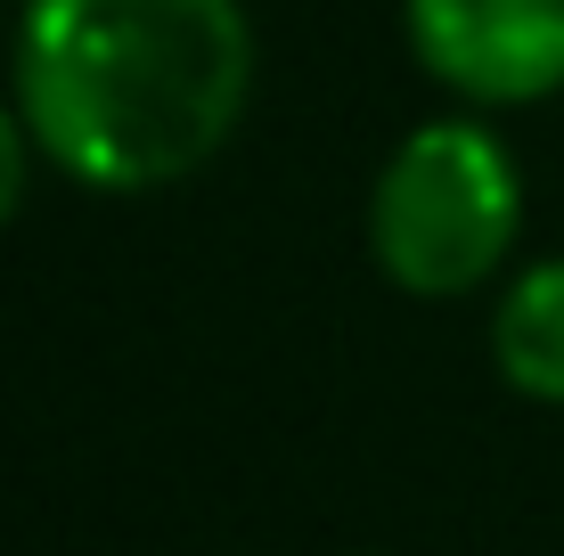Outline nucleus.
Segmentation results:
<instances>
[{
    "label": "nucleus",
    "mask_w": 564,
    "mask_h": 556,
    "mask_svg": "<svg viewBox=\"0 0 564 556\" xmlns=\"http://www.w3.org/2000/svg\"><path fill=\"white\" fill-rule=\"evenodd\" d=\"M523 221V181L516 156L482 123H417L410 140L384 156L377 197H368V246L377 271L401 295H475L482 279L508 262Z\"/></svg>",
    "instance_id": "obj_2"
},
{
    "label": "nucleus",
    "mask_w": 564,
    "mask_h": 556,
    "mask_svg": "<svg viewBox=\"0 0 564 556\" xmlns=\"http://www.w3.org/2000/svg\"><path fill=\"white\" fill-rule=\"evenodd\" d=\"M25 164H33V131H25V115L0 99V221L25 205Z\"/></svg>",
    "instance_id": "obj_5"
},
{
    "label": "nucleus",
    "mask_w": 564,
    "mask_h": 556,
    "mask_svg": "<svg viewBox=\"0 0 564 556\" xmlns=\"http://www.w3.org/2000/svg\"><path fill=\"white\" fill-rule=\"evenodd\" d=\"M410 50L475 107H532L564 90V0H401Z\"/></svg>",
    "instance_id": "obj_3"
},
{
    "label": "nucleus",
    "mask_w": 564,
    "mask_h": 556,
    "mask_svg": "<svg viewBox=\"0 0 564 556\" xmlns=\"http://www.w3.org/2000/svg\"><path fill=\"white\" fill-rule=\"evenodd\" d=\"M491 360L523 401H564V262H532L499 295Z\"/></svg>",
    "instance_id": "obj_4"
},
{
    "label": "nucleus",
    "mask_w": 564,
    "mask_h": 556,
    "mask_svg": "<svg viewBox=\"0 0 564 556\" xmlns=\"http://www.w3.org/2000/svg\"><path fill=\"white\" fill-rule=\"evenodd\" d=\"M254 90L238 0H25L17 115L83 188H164L229 148Z\"/></svg>",
    "instance_id": "obj_1"
}]
</instances>
